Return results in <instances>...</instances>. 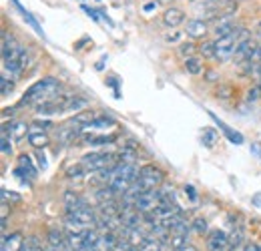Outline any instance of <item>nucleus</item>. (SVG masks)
<instances>
[{
  "label": "nucleus",
  "instance_id": "nucleus-1",
  "mask_svg": "<svg viewBox=\"0 0 261 251\" xmlns=\"http://www.w3.org/2000/svg\"><path fill=\"white\" fill-rule=\"evenodd\" d=\"M61 81L55 79V77H44L40 81H36L33 87L27 89V93L22 94L20 98V105H29V107H36L44 101H50L55 98L57 94L61 93Z\"/></svg>",
  "mask_w": 261,
  "mask_h": 251
},
{
  "label": "nucleus",
  "instance_id": "nucleus-2",
  "mask_svg": "<svg viewBox=\"0 0 261 251\" xmlns=\"http://www.w3.org/2000/svg\"><path fill=\"white\" fill-rule=\"evenodd\" d=\"M65 219L68 227H74V231L91 229L97 223V211L89 205H83V207H76V209H66Z\"/></svg>",
  "mask_w": 261,
  "mask_h": 251
},
{
  "label": "nucleus",
  "instance_id": "nucleus-3",
  "mask_svg": "<svg viewBox=\"0 0 261 251\" xmlns=\"http://www.w3.org/2000/svg\"><path fill=\"white\" fill-rule=\"evenodd\" d=\"M117 155H113V153H105V151H95V153H89V155H85V157L81 159V163L87 167V171L89 173H98V171H102V169H111V167H115L117 163H121V161H117Z\"/></svg>",
  "mask_w": 261,
  "mask_h": 251
},
{
  "label": "nucleus",
  "instance_id": "nucleus-4",
  "mask_svg": "<svg viewBox=\"0 0 261 251\" xmlns=\"http://www.w3.org/2000/svg\"><path fill=\"white\" fill-rule=\"evenodd\" d=\"M161 203H163V191L161 189H149V191H143L137 197L135 209L145 215V213H153Z\"/></svg>",
  "mask_w": 261,
  "mask_h": 251
},
{
  "label": "nucleus",
  "instance_id": "nucleus-5",
  "mask_svg": "<svg viewBox=\"0 0 261 251\" xmlns=\"http://www.w3.org/2000/svg\"><path fill=\"white\" fill-rule=\"evenodd\" d=\"M163 181H165V173L159 167H155V165H143V167H141L137 183L145 189V191H149V189H159L163 185Z\"/></svg>",
  "mask_w": 261,
  "mask_h": 251
},
{
  "label": "nucleus",
  "instance_id": "nucleus-6",
  "mask_svg": "<svg viewBox=\"0 0 261 251\" xmlns=\"http://www.w3.org/2000/svg\"><path fill=\"white\" fill-rule=\"evenodd\" d=\"M237 44H239V40H237L235 32L229 36H223V38H215V61L225 63L229 59H233Z\"/></svg>",
  "mask_w": 261,
  "mask_h": 251
},
{
  "label": "nucleus",
  "instance_id": "nucleus-7",
  "mask_svg": "<svg viewBox=\"0 0 261 251\" xmlns=\"http://www.w3.org/2000/svg\"><path fill=\"white\" fill-rule=\"evenodd\" d=\"M185 32L191 40H205V36L211 32V27L205 18H191L185 24Z\"/></svg>",
  "mask_w": 261,
  "mask_h": 251
},
{
  "label": "nucleus",
  "instance_id": "nucleus-8",
  "mask_svg": "<svg viewBox=\"0 0 261 251\" xmlns=\"http://www.w3.org/2000/svg\"><path fill=\"white\" fill-rule=\"evenodd\" d=\"M207 247L209 251H231V245H229V235L225 231H211L209 237H207Z\"/></svg>",
  "mask_w": 261,
  "mask_h": 251
},
{
  "label": "nucleus",
  "instance_id": "nucleus-9",
  "mask_svg": "<svg viewBox=\"0 0 261 251\" xmlns=\"http://www.w3.org/2000/svg\"><path fill=\"white\" fill-rule=\"evenodd\" d=\"M257 46H259V44H257L253 38H247V40L239 42V44H237V51H235V55H233L235 64L243 63V61H249V59L253 57V53L257 51Z\"/></svg>",
  "mask_w": 261,
  "mask_h": 251
},
{
  "label": "nucleus",
  "instance_id": "nucleus-10",
  "mask_svg": "<svg viewBox=\"0 0 261 251\" xmlns=\"http://www.w3.org/2000/svg\"><path fill=\"white\" fill-rule=\"evenodd\" d=\"M161 20H163V24L167 29H177V27H181L185 22V12L181 8H177V6H169L163 12Z\"/></svg>",
  "mask_w": 261,
  "mask_h": 251
},
{
  "label": "nucleus",
  "instance_id": "nucleus-11",
  "mask_svg": "<svg viewBox=\"0 0 261 251\" xmlns=\"http://www.w3.org/2000/svg\"><path fill=\"white\" fill-rule=\"evenodd\" d=\"M46 241L50 247H57V249L65 251L68 249V241H66V235L59 229V227H50L46 231Z\"/></svg>",
  "mask_w": 261,
  "mask_h": 251
},
{
  "label": "nucleus",
  "instance_id": "nucleus-12",
  "mask_svg": "<svg viewBox=\"0 0 261 251\" xmlns=\"http://www.w3.org/2000/svg\"><path fill=\"white\" fill-rule=\"evenodd\" d=\"M2 131H6V133L10 135L12 141H22V139L29 137V133H31L29 125L22 123V121H14V123H10V125H4L2 127Z\"/></svg>",
  "mask_w": 261,
  "mask_h": 251
},
{
  "label": "nucleus",
  "instance_id": "nucleus-13",
  "mask_svg": "<svg viewBox=\"0 0 261 251\" xmlns=\"http://www.w3.org/2000/svg\"><path fill=\"white\" fill-rule=\"evenodd\" d=\"M22 243H24V237H22L20 231H14L10 235H2V247H0V251H20Z\"/></svg>",
  "mask_w": 261,
  "mask_h": 251
},
{
  "label": "nucleus",
  "instance_id": "nucleus-14",
  "mask_svg": "<svg viewBox=\"0 0 261 251\" xmlns=\"http://www.w3.org/2000/svg\"><path fill=\"white\" fill-rule=\"evenodd\" d=\"M117 127V121L113 119V117H109V115H98L97 119L93 121V123H89V125L85 127V131H111V129H115Z\"/></svg>",
  "mask_w": 261,
  "mask_h": 251
},
{
  "label": "nucleus",
  "instance_id": "nucleus-15",
  "mask_svg": "<svg viewBox=\"0 0 261 251\" xmlns=\"http://www.w3.org/2000/svg\"><path fill=\"white\" fill-rule=\"evenodd\" d=\"M237 31V22L229 16V18H221L215 27H213V34H215V38H223V36H229V34H233V32Z\"/></svg>",
  "mask_w": 261,
  "mask_h": 251
},
{
  "label": "nucleus",
  "instance_id": "nucleus-16",
  "mask_svg": "<svg viewBox=\"0 0 261 251\" xmlns=\"http://www.w3.org/2000/svg\"><path fill=\"white\" fill-rule=\"evenodd\" d=\"M18 177H29V179H34L36 177V167L33 165V161L29 155H20L18 157V167L14 171Z\"/></svg>",
  "mask_w": 261,
  "mask_h": 251
},
{
  "label": "nucleus",
  "instance_id": "nucleus-17",
  "mask_svg": "<svg viewBox=\"0 0 261 251\" xmlns=\"http://www.w3.org/2000/svg\"><path fill=\"white\" fill-rule=\"evenodd\" d=\"M98 111H93V109H83V111H79V113H74V117L70 119V123H74V125L83 127V131H85V127L89 125V123H93L95 119H97Z\"/></svg>",
  "mask_w": 261,
  "mask_h": 251
},
{
  "label": "nucleus",
  "instance_id": "nucleus-18",
  "mask_svg": "<svg viewBox=\"0 0 261 251\" xmlns=\"http://www.w3.org/2000/svg\"><path fill=\"white\" fill-rule=\"evenodd\" d=\"M29 143L33 145L34 149H44V147L50 143V137H48L42 129L33 127V129H31V133H29Z\"/></svg>",
  "mask_w": 261,
  "mask_h": 251
},
{
  "label": "nucleus",
  "instance_id": "nucleus-19",
  "mask_svg": "<svg viewBox=\"0 0 261 251\" xmlns=\"http://www.w3.org/2000/svg\"><path fill=\"white\" fill-rule=\"evenodd\" d=\"M87 145L91 147H105V145H111L117 141V135H85L83 139Z\"/></svg>",
  "mask_w": 261,
  "mask_h": 251
},
{
  "label": "nucleus",
  "instance_id": "nucleus-20",
  "mask_svg": "<svg viewBox=\"0 0 261 251\" xmlns=\"http://www.w3.org/2000/svg\"><path fill=\"white\" fill-rule=\"evenodd\" d=\"M63 201H65L66 209H76V207H83V205H89L85 197H81L76 191H65L63 195Z\"/></svg>",
  "mask_w": 261,
  "mask_h": 251
},
{
  "label": "nucleus",
  "instance_id": "nucleus-21",
  "mask_svg": "<svg viewBox=\"0 0 261 251\" xmlns=\"http://www.w3.org/2000/svg\"><path fill=\"white\" fill-rule=\"evenodd\" d=\"M203 59H215V40H203L197 51Z\"/></svg>",
  "mask_w": 261,
  "mask_h": 251
},
{
  "label": "nucleus",
  "instance_id": "nucleus-22",
  "mask_svg": "<svg viewBox=\"0 0 261 251\" xmlns=\"http://www.w3.org/2000/svg\"><path fill=\"white\" fill-rule=\"evenodd\" d=\"M185 70L189 72V74H201L203 72V64H201V59H197V57H189V59H185Z\"/></svg>",
  "mask_w": 261,
  "mask_h": 251
},
{
  "label": "nucleus",
  "instance_id": "nucleus-23",
  "mask_svg": "<svg viewBox=\"0 0 261 251\" xmlns=\"http://www.w3.org/2000/svg\"><path fill=\"white\" fill-rule=\"evenodd\" d=\"M87 175H89V171H87V167H85L83 163H76L74 167L66 169V177H68V179H83V177H87Z\"/></svg>",
  "mask_w": 261,
  "mask_h": 251
},
{
  "label": "nucleus",
  "instance_id": "nucleus-24",
  "mask_svg": "<svg viewBox=\"0 0 261 251\" xmlns=\"http://www.w3.org/2000/svg\"><path fill=\"white\" fill-rule=\"evenodd\" d=\"M14 91V81L8 79V72L2 70V77H0V93L2 96H8V94Z\"/></svg>",
  "mask_w": 261,
  "mask_h": 251
},
{
  "label": "nucleus",
  "instance_id": "nucleus-25",
  "mask_svg": "<svg viewBox=\"0 0 261 251\" xmlns=\"http://www.w3.org/2000/svg\"><path fill=\"white\" fill-rule=\"evenodd\" d=\"M139 251H165V243L159 241V239H145L143 245L139 247Z\"/></svg>",
  "mask_w": 261,
  "mask_h": 251
},
{
  "label": "nucleus",
  "instance_id": "nucleus-26",
  "mask_svg": "<svg viewBox=\"0 0 261 251\" xmlns=\"http://www.w3.org/2000/svg\"><path fill=\"white\" fill-rule=\"evenodd\" d=\"M195 51H199V46H195V42H181L179 44V48H177V53L183 57V59H189V57H193L195 55Z\"/></svg>",
  "mask_w": 261,
  "mask_h": 251
},
{
  "label": "nucleus",
  "instance_id": "nucleus-27",
  "mask_svg": "<svg viewBox=\"0 0 261 251\" xmlns=\"http://www.w3.org/2000/svg\"><path fill=\"white\" fill-rule=\"evenodd\" d=\"M0 149H2V155H10L12 153V139L6 131H2V139H0Z\"/></svg>",
  "mask_w": 261,
  "mask_h": 251
},
{
  "label": "nucleus",
  "instance_id": "nucleus-28",
  "mask_svg": "<svg viewBox=\"0 0 261 251\" xmlns=\"http://www.w3.org/2000/svg\"><path fill=\"white\" fill-rule=\"evenodd\" d=\"M203 145L205 147H213L215 145V139H217V135H215V131L213 129H207V131H203Z\"/></svg>",
  "mask_w": 261,
  "mask_h": 251
},
{
  "label": "nucleus",
  "instance_id": "nucleus-29",
  "mask_svg": "<svg viewBox=\"0 0 261 251\" xmlns=\"http://www.w3.org/2000/svg\"><path fill=\"white\" fill-rule=\"evenodd\" d=\"M38 247H40L38 239H36V237H29V239H24V243H22L20 251H38Z\"/></svg>",
  "mask_w": 261,
  "mask_h": 251
},
{
  "label": "nucleus",
  "instance_id": "nucleus-30",
  "mask_svg": "<svg viewBox=\"0 0 261 251\" xmlns=\"http://www.w3.org/2000/svg\"><path fill=\"white\" fill-rule=\"evenodd\" d=\"M191 227L195 229L199 235L207 233V229H209V227H207V219H203V217H197V219L193 221V225H191Z\"/></svg>",
  "mask_w": 261,
  "mask_h": 251
},
{
  "label": "nucleus",
  "instance_id": "nucleus-31",
  "mask_svg": "<svg viewBox=\"0 0 261 251\" xmlns=\"http://www.w3.org/2000/svg\"><path fill=\"white\" fill-rule=\"evenodd\" d=\"M259 96H261V87H259V83H257L253 89H249V91H247V96H245V101H247V103H253V101H257Z\"/></svg>",
  "mask_w": 261,
  "mask_h": 251
},
{
  "label": "nucleus",
  "instance_id": "nucleus-32",
  "mask_svg": "<svg viewBox=\"0 0 261 251\" xmlns=\"http://www.w3.org/2000/svg\"><path fill=\"white\" fill-rule=\"evenodd\" d=\"M217 96H219V98H231V96H233V89H231L229 85H221V87L217 89Z\"/></svg>",
  "mask_w": 261,
  "mask_h": 251
},
{
  "label": "nucleus",
  "instance_id": "nucleus-33",
  "mask_svg": "<svg viewBox=\"0 0 261 251\" xmlns=\"http://www.w3.org/2000/svg\"><path fill=\"white\" fill-rule=\"evenodd\" d=\"M181 36H183V32L173 31V32H169V34H165V40H167V42H179Z\"/></svg>",
  "mask_w": 261,
  "mask_h": 251
},
{
  "label": "nucleus",
  "instance_id": "nucleus-34",
  "mask_svg": "<svg viewBox=\"0 0 261 251\" xmlns=\"http://www.w3.org/2000/svg\"><path fill=\"white\" fill-rule=\"evenodd\" d=\"M245 251H261V245H257V243H247Z\"/></svg>",
  "mask_w": 261,
  "mask_h": 251
},
{
  "label": "nucleus",
  "instance_id": "nucleus-35",
  "mask_svg": "<svg viewBox=\"0 0 261 251\" xmlns=\"http://www.w3.org/2000/svg\"><path fill=\"white\" fill-rule=\"evenodd\" d=\"M185 191H187V193H189V197H191V199H193V201H197V193H195V189L191 187V185H187V187H185Z\"/></svg>",
  "mask_w": 261,
  "mask_h": 251
},
{
  "label": "nucleus",
  "instance_id": "nucleus-36",
  "mask_svg": "<svg viewBox=\"0 0 261 251\" xmlns=\"http://www.w3.org/2000/svg\"><path fill=\"white\" fill-rule=\"evenodd\" d=\"M38 167L40 169H46V159L42 157V155H38Z\"/></svg>",
  "mask_w": 261,
  "mask_h": 251
},
{
  "label": "nucleus",
  "instance_id": "nucleus-37",
  "mask_svg": "<svg viewBox=\"0 0 261 251\" xmlns=\"http://www.w3.org/2000/svg\"><path fill=\"white\" fill-rule=\"evenodd\" d=\"M255 36H257V38H261V20L257 22V27H255Z\"/></svg>",
  "mask_w": 261,
  "mask_h": 251
},
{
  "label": "nucleus",
  "instance_id": "nucleus-38",
  "mask_svg": "<svg viewBox=\"0 0 261 251\" xmlns=\"http://www.w3.org/2000/svg\"><path fill=\"white\" fill-rule=\"evenodd\" d=\"M181 251H199L197 247H193V245H187V247H183Z\"/></svg>",
  "mask_w": 261,
  "mask_h": 251
}]
</instances>
